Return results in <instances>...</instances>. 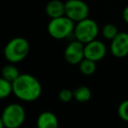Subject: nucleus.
I'll list each match as a JSON object with an SVG mask.
<instances>
[{
    "label": "nucleus",
    "mask_w": 128,
    "mask_h": 128,
    "mask_svg": "<svg viewBox=\"0 0 128 128\" xmlns=\"http://www.w3.org/2000/svg\"><path fill=\"white\" fill-rule=\"evenodd\" d=\"M122 17H123V20L128 24V6H126L123 10V13H122Z\"/></svg>",
    "instance_id": "6ab92c4d"
},
{
    "label": "nucleus",
    "mask_w": 128,
    "mask_h": 128,
    "mask_svg": "<svg viewBox=\"0 0 128 128\" xmlns=\"http://www.w3.org/2000/svg\"><path fill=\"white\" fill-rule=\"evenodd\" d=\"M73 93H74V99L80 103L89 101L92 95L91 90L87 86H80L77 89H75Z\"/></svg>",
    "instance_id": "ddd939ff"
},
{
    "label": "nucleus",
    "mask_w": 128,
    "mask_h": 128,
    "mask_svg": "<svg viewBox=\"0 0 128 128\" xmlns=\"http://www.w3.org/2000/svg\"><path fill=\"white\" fill-rule=\"evenodd\" d=\"M11 93H13L12 83L7 81L3 77H0V99L7 98Z\"/></svg>",
    "instance_id": "2eb2a0df"
},
{
    "label": "nucleus",
    "mask_w": 128,
    "mask_h": 128,
    "mask_svg": "<svg viewBox=\"0 0 128 128\" xmlns=\"http://www.w3.org/2000/svg\"><path fill=\"white\" fill-rule=\"evenodd\" d=\"M37 128H59L56 115L50 111L42 112L37 118Z\"/></svg>",
    "instance_id": "9b49d317"
},
{
    "label": "nucleus",
    "mask_w": 128,
    "mask_h": 128,
    "mask_svg": "<svg viewBox=\"0 0 128 128\" xmlns=\"http://www.w3.org/2000/svg\"><path fill=\"white\" fill-rule=\"evenodd\" d=\"M26 113L20 104L12 103L5 107L1 118L5 128H19L25 121Z\"/></svg>",
    "instance_id": "39448f33"
},
{
    "label": "nucleus",
    "mask_w": 128,
    "mask_h": 128,
    "mask_svg": "<svg viewBox=\"0 0 128 128\" xmlns=\"http://www.w3.org/2000/svg\"><path fill=\"white\" fill-rule=\"evenodd\" d=\"M118 115L123 121L128 122V99L121 102L118 106Z\"/></svg>",
    "instance_id": "f3484780"
},
{
    "label": "nucleus",
    "mask_w": 128,
    "mask_h": 128,
    "mask_svg": "<svg viewBox=\"0 0 128 128\" xmlns=\"http://www.w3.org/2000/svg\"><path fill=\"white\" fill-rule=\"evenodd\" d=\"M65 16L74 22H80L89 16V7L82 0H66Z\"/></svg>",
    "instance_id": "423d86ee"
},
{
    "label": "nucleus",
    "mask_w": 128,
    "mask_h": 128,
    "mask_svg": "<svg viewBox=\"0 0 128 128\" xmlns=\"http://www.w3.org/2000/svg\"><path fill=\"white\" fill-rule=\"evenodd\" d=\"M96 68H97L96 62L89 60V59H86V58H84L79 64L80 72L86 76H90V75L94 74L96 71Z\"/></svg>",
    "instance_id": "4468645a"
},
{
    "label": "nucleus",
    "mask_w": 128,
    "mask_h": 128,
    "mask_svg": "<svg viewBox=\"0 0 128 128\" xmlns=\"http://www.w3.org/2000/svg\"><path fill=\"white\" fill-rule=\"evenodd\" d=\"M0 128H5L4 123H3V120H2V118H1V116H0Z\"/></svg>",
    "instance_id": "aec40b11"
},
{
    "label": "nucleus",
    "mask_w": 128,
    "mask_h": 128,
    "mask_svg": "<svg viewBox=\"0 0 128 128\" xmlns=\"http://www.w3.org/2000/svg\"><path fill=\"white\" fill-rule=\"evenodd\" d=\"M110 51L116 58H124L128 55V33L119 32L111 41Z\"/></svg>",
    "instance_id": "1a4fd4ad"
},
{
    "label": "nucleus",
    "mask_w": 128,
    "mask_h": 128,
    "mask_svg": "<svg viewBox=\"0 0 128 128\" xmlns=\"http://www.w3.org/2000/svg\"><path fill=\"white\" fill-rule=\"evenodd\" d=\"M107 49L105 44L100 40H93L84 46V55L86 59L98 62L102 60L106 55Z\"/></svg>",
    "instance_id": "6e6552de"
},
{
    "label": "nucleus",
    "mask_w": 128,
    "mask_h": 128,
    "mask_svg": "<svg viewBox=\"0 0 128 128\" xmlns=\"http://www.w3.org/2000/svg\"><path fill=\"white\" fill-rule=\"evenodd\" d=\"M73 98H74V93L69 89H63L59 92V99L63 103H68Z\"/></svg>",
    "instance_id": "a211bd4d"
},
{
    "label": "nucleus",
    "mask_w": 128,
    "mask_h": 128,
    "mask_svg": "<svg viewBox=\"0 0 128 128\" xmlns=\"http://www.w3.org/2000/svg\"><path fill=\"white\" fill-rule=\"evenodd\" d=\"M119 31H118V28L114 25V24H106L103 28H102V35L105 39H108V40H113L117 35H118Z\"/></svg>",
    "instance_id": "dca6fc26"
},
{
    "label": "nucleus",
    "mask_w": 128,
    "mask_h": 128,
    "mask_svg": "<svg viewBox=\"0 0 128 128\" xmlns=\"http://www.w3.org/2000/svg\"><path fill=\"white\" fill-rule=\"evenodd\" d=\"M45 12L50 19L65 16V3L61 0H51L47 3Z\"/></svg>",
    "instance_id": "9d476101"
},
{
    "label": "nucleus",
    "mask_w": 128,
    "mask_h": 128,
    "mask_svg": "<svg viewBox=\"0 0 128 128\" xmlns=\"http://www.w3.org/2000/svg\"><path fill=\"white\" fill-rule=\"evenodd\" d=\"M12 85L14 95L20 100L26 102L37 100L42 93L41 83L31 74H20Z\"/></svg>",
    "instance_id": "f257e3e1"
},
{
    "label": "nucleus",
    "mask_w": 128,
    "mask_h": 128,
    "mask_svg": "<svg viewBox=\"0 0 128 128\" xmlns=\"http://www.w3.org/2000/svg\"><path fill=\"white\" fill-rule=\"evenodd\" d=\"M19 76H20V73H19L18 68L15 65H13L12 63L7 64L2 68L1 77H3L4 79H6L7 81H9L11 83H13Z\"/></svg>",
    "instance_id": "f8f14e48"
},
{
    "label": "nucleus",
    "mask_w": 128,
    "mask_h": 128,
    "mask_svg": "<svg viewBox=\"0 0 128 128\" xmlns=\"http://www.w3.org/2000/svg\"><path fill=\"white\" fill-rule=\"evenodd\" d=\"M84 44L78 40H74L68 44L64 51L65 60L71 65H79L80 62L85 58L84 55Z\"/></svg>",
    "instance_id": "0eeeda50"
},
{
    "label": "nucleus",
    "mask_w": 128,
    "mask_h": 128,
    "mask_svg": "<svg viewBox=\"0 0 128 128\" xmlns=\"http://www.w3.org/2000/svg\"><path fill=\"white\" fill-rule=\"evenodd\" d=\"M75 22L67 16L51 19L48 23V33L54 39H65L74 33Z\"/></svg>",
    "instance_id": "7ed1b4c3"
},
{
    "label": "nucleus",
    "mask_w": 128,
    "mask_h": 128,
    "mask_svg": "<svg viewBox=\"0 0 128 128\" xmlns=\"http://www.w3.org/2000/svg\"><path fill=\"white\" fill-rule=\"evenodd\" d=\"M99 33V27L98 24L90 19L86 18L80 22H77L75 24L74 28V36L75 39L83 43L84 45L95 40Z\"/></svg>",
    "instance_id": "20e7f679"
},
{
    "label": "nucleus",
    "mask_w": 128,
    "mask_h": 128,
    "mask_svg": "<svg viewBox=\"0 0 128 128\" xmlns=\"http://www.w3.org/2000/svg\"><path fill=\"white\" fill-rule=\"evenodd\" d=\"M30 50L29 42L23 37H15L11 39L4 47L3 54L5 59L12 64L23 61Z\"/></svg>",
    "instance_id": "f03ea898"
}]
</instances>
